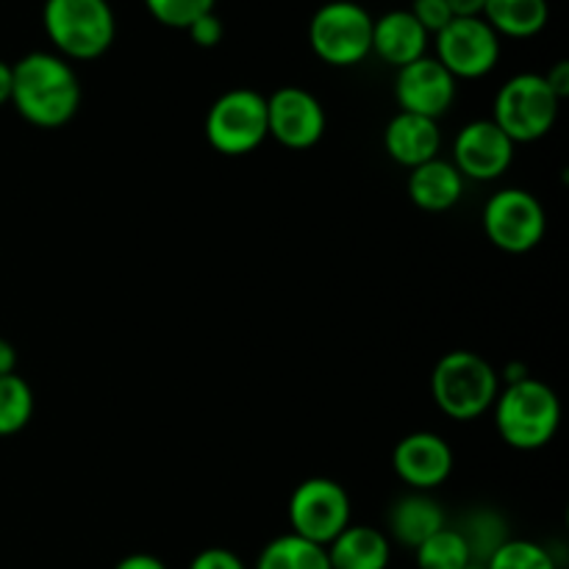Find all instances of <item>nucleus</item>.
Returning <instances> with one entry per match:
<instances>
[{
	"mask_svg": "<svg viewBox=\"0 0 569 569\" xmlns=\"http://www.w3.org/2000/svg\"><path fill=\"white\" fill-rule=\"evenodd\" d=\"M500 376L481 353L450 350L433 365L431 398L445 417L470 422L495 406Z\"/></svg>",
	"mask_w": 569,
	"mask_h": 569,
	"instance_id": "3",
	"label": "nucleus"
},
{
	"mask_svg": "<svg viewBox=\"0 0 569 569\" xmlns=\"http://www.w3.org/2000/svg\"><path fill=\"white\" fill-rule=\"evenodd\" d=\"M289 533L328 548L353 517L348 489L333 478H306L289 498Z\"/></svg>",
	"mask_w": 569,
	"mask_h": 569,
	"instance_id": "8",
	"label": "nucleus"
},
{
	"mask_svg": "<svg viewBox=\"0 0 569 569\" xmlns=\"http://www.w3.org/2000/svg\"><path fill=\"white\" fill-rule=\"evenodd\" d=\"M459 533L465 537L476 565H483V561H487L489 556H492L495 550L509 539L506 537V522L500 520L495 511H487V509H478L476 515L467 517V522L459 528Z\"/></svg>",
	"mask_w": 569,
	"mask_h": 569,
	"instance_id": "24",
	"label": "nucleus"
},
{
	"mask_svg": "<svg viewBox=\"0 0 569 569\" xmlns=\"http://www.w3.org/2000/svg\"><path fill=\"white\" fill-rule=\"evenodd\" d=\"M428 50V31L411 17L409 9H395L372 20V53L383 64L400 67L422 59Z\"/></svg>",
	"mask_w": 569,
	"mask_h": 569,
	"instance_id": "15",
	"label": "nucleus"
},
{
	"mask_svg": "<svg viewBox=\"0 0 569 569\" xmlns=\"http://www.w3.org/2000/svg\"><path fill=\"white\" fill-rule=\"evenodd\" d=\"M456 465L448 439L433 431L406 433L392 450V470L415 492H431L442 487Z\"/></svg>",
	"mask_w": 569,
	"mask_h": 569,
	"instance_id": "14",
	"label": "nucleus"
},
{
	"mask_svg": "<svg viewBox=\"0 0 569 569\" xmlns=\"http://www.w3.org/2000/svg\"><path fill=\"white\" fill-rule=\"evenodd\" d=\"M114 569H167V565L153 553H131L117 561Z\"/></svg>",
	"mask_w": 569,
	"mask_h": 569,
	"instance_id": "31",
	"label": "nucleus"
},
{
	"mask_svg": "<svg viewBox=\"0 0 569 569\" xmlns=\"http://www.w3.org/2000/svg\"><path fill=\"white\" fill-rule=\"evenodd\" d=\"M83 100L76 67L59 53L33 50L11 64V100L17 114L37 128H61Z\"/></svg>",
	"mask_w": 569,
	"mask_h": 569,
	"instance_id": "1",
	"label": "nucleus"
},
{
	"mask_svg": "<svg viewBox=\"0 0 569 569\" xmlns=\"http://www.w3.org/2000/svg\"><path fill=\"white\" fill-rule=\"evenodd\" d=\"M11 100V64L0 59V106Z\"/></svg>",
	"mask_w": 569,
	"mask_h": 569,
	"instance_id": "34",
	"label": "nucleus"
},
{
	"mask_svg": "<svg viewBox=\"0 0 569 569\" xmlns=\"http://www.w3.org/2000/svg\"><path fill=\"white\" fill-rule=\"evenodd\" d=\"M409 198L417 209L431 211V214H442L450 211L465 194V178L456 170L450 159H431L426 164L415 167L409 176Z\"/></svg>",
	"mask_w": 569,
	"mask_h": 569,
	"instance_id": "18",
	"label": "nucleus"
},
{
	"mask_svg": "<svg viewBox=\"0 0 569 569\" xmlns=\"http://www.w3.org/2000/svg\"><path fill=\"white\" fill-rule=\"evenodd\" d=\"M326 109L303 87H281L267 94V133L289 150H309L326 137Z\"/></svg>",
	"mask_w": 569,
	"mask_h": 569,
	"instance_id": "11",
	"label": "nucleus"
},
{
	"mask_svg": "<svg viewBox=\"0 0 569 569\" xmlns=\"http://www.w3.org/2000/svg\"><path fill=\"white\" fill-rule=\"evenodd\" d=\"M433 59L456 78L476 81L489 76L500 61V37L483 17H453L437 33Z\"/></svg>",
	"mask_w": 569,
	"mask_h": 569,
	"instance_id": "10",
	"label": "nucleus"
},
{
	"mask_svg": "<svg viewBox=\"0 0 569 569\" xmlns=\"http://www.w3.org/2000/svg\"><path fill=\"white\" fill-rule=\"evenodd\" d=\"M17 372V348L9 339L0 337V378L14 376Z\"/></svg>",
	"mask_w": 569,
	"mask_h": 569,
	"instance_id": "33",
	"label": "nucleus"
},
{
	"mask_svg": "<svg viewBox=\"0 0 569 569\" xmlns=\"http://www.w3.org/2000/svg\"><path fill=\"white\" fill-rule=\"evenodd\" d=\"M439 148H442L439 122L428 120V117L398 111L383 128V150L389 153V159L409 170L437 159Z\"/></svg>",
	"mask_w": 569,
	"mask_h": 569,
	"instance_id": "16",
	"label": "nucleus"
},
{
	"mask_svg": "<svg viewBox=\"0 0 569 569\" xmlns=\"http://www.w3.org/2000/svg\"><path fill=\"white\" fill-rule=\"evenodd\" d=\"M483 569H559L553 553L531 539H506L481 565Z\"/></svg>",
	"mask_w": 569,
	"mask_h": 569,
	"instance_id": "25",
	"label": "nucleus"
},
{
	"mask_svg": "<svg viewBox=\"0 0 569 569\" xmlns=\"http://www.w3.org/2000/svg\"><path fill=\"white\" fill-rule=\"evenodd\" d=\"M187 33H189V39L198 44V48H217V44L222 42V33H226V28H222L220 17H217L214 11H209V14L198 17V20L187 28Z\"/></svg>",
	"mask_w": 569,
	"mask_h": 569,
	"instance_id": "28",
	"label": "nucleus"
},
{
	"mask_svg": "<svg viewBox=\"0 0 569 569\" xmlns=\"http://www.w3.org/2000/svg\"><path fill=\"white\" fill-rule=\"evenodd\" d=\"M487 0H448V9L453 17H481Z\"/></svg>",
	"mask_w": 569,
	"mask_h": 569,
	"instance_id": "32",
	"label": "nucleus"
},
{
	"mask_svg": "<svg viewBox=\"0 0 569 569\" xmlns=\"http://www.w3.org/2000/svg\"><path fill=\"white\" fill-rule=\"evenodd\" d=\"M481 17L498 37L531 39L548 26L550 6L548 0H487Z\"/></svg>",
	"mask_w": 569,
	"mask_h": 569,
	"instance_id": "20",
	"label": "nucleus"
},
{
	"mask_svg": "<svg viewBox=\"0 0 569 569\" xmlns=\"http://www.w3.org/2000/svg\"><path fill=\"white\" fill-rule=\"evenodd\" d=\"M42 26L56 53L67 61L100 59L117 37L109 0H44Z\"/></svg>",
	"mask_w": 569,
	"mask_h": 569,
	"instance_id": "4",
	"label": "nucleus"
},
{
	"mask_svg": "<svg viewBox=\"0 0 569 569\" xmlns=\"http://www.w3.org/2000/svg\"><path fill=\"white\" fill-rule=\"evenodd\" d=\"M528 376H531V372H528V367L520 365V361L503 367V381L506 383H517V381H522V378H528Z\"/></svg>",
	"mask_w": 569,
	"mask_h": 569,
	"instance_id": "35",
	"label": "nucleus"
},
{
	"mask_svg": "<svg viewBox=\"0 0 569 569\" xmlns=\"http://www.w3.org/2000/svg\"><path fill=\"white\" fill-rule=\"evenodd\" d=\"M187 569H248V565L228 548H206L189 561Z\"/></svg>",
	"mask_w": 569,
	"mask_h": 569,
	"instance_id": "29",
	"label": "nucleus"
},
{
	"mask_svg": "<svg viewBox=\"0 0 569 569\" xmlns=\"http://www.w3.org/2000/svg\"><path fill=\"white\" fill-rule=\"evenodd\" d=\"M483 233L503 253H528L548 233V211L528 189L506 187L483 206Z\"/></svg>",
	"mask_w": 569,
	"mask_h": 569,
	"instance_id": "9",
	"label": "nucleus"
},
{
	"mask_svg": "<svg viewBox=\"0 0 569 569\" xmlns=\"http://www.w3.org/2000/svg\"><path fill=\"white\" fill-rule=\"evenodd\" d=\"M456 83L459 81L433 56H422V59L398 70L395 100L406 114L428 117V120L439 122V117L448 114L450 106H453L456 89H459Z\"/></svg>",
	"mask_w": 569,
	"mask_h": 569,
	"instance_id": "12",
	"label": "nucleus"
},
{
	"mask_svg": "<svg viewBox=\"0 0 569 569\" xmlns=\"http://www.w3.org/2000/svg\"><path fill=\"white\" fill-rule=\"evenodd\" d=\"M415 559L420 569H467L470 565H476L459 528L450 526H445L442 531L428 537L415 550Z\"/></svg>",
	"mask_w": 569,
	"mask_h": 569,
	"instance_id": "22",
	"label": "nucleus"
},
{
	"mask_svg": "<svg viewBox=\"0 0 569 569\" xmlns=\"http://www.w3.org/2000/svg\"><path fill=\"white\" fill-rule=\"evenodd\" d=\"M495 428L500 439L515 450H542L553 442L561 426V400L539 378L528 376L506 383L495 398Z\"/></svg>",
	"mask_w": 569,
	"mask_h": 569,
	"instance_id": "2",
	"label": "nucleus"
},
{
	"mask_svg": "<svg viewBox=\"0 0 569 569\" xmlns=\"http://www.w3.org/2000/svg\"><path fill=\"white\" fill-rule=\"evenodd\" d=\"M517 144L492 120H472L453 142V164L470 181H498L509 172Z\"/></svg>",
	"mask_w": 569,
	"mask_h": 569,
	"instance_id": "13",
	"label": "nucleus"
},
{
	"mask_svg": "<svg viewBox=\"0 0 569 569\" xmlns=\"http://www.w3.org/2000/svg\"><path fill=\"white\" fill-rule=\"evenodd\" d=\"M448 526L442 506L428 492H411L395 500L387 517V537L389 542H398L400 548L417 550L428 537Z\"/></svg>",
	"mask_w": 569,
	"mask_h": 569,
	"instance_id": "17",
	"label": "nucleus"
},
{
	"mask_svg": "<svg viewBox=\"0 0 569 569\" xmlns=\"http://www.w3.org/2000/svg\"><path fill=\"white\" fill-rule=\"evenodd\" d=\"M467 569H483V567H481V565H470Z\"/></svg>",
	"mask_w": 569,
	"mask_h": 569,
	"instance_id": "36",
	"label": "nucleus"
},
{
	"mask_svg": "<svg viewBox=\"0 0 569 569\" xmlns=\"http://www.w3.org/2000/svg\"><path fill=\"white\" fill-rule=\"evenodd\" d=\"M376 17L356 0H328L309 22V44L331 67H356L372 53Z\"/></svg>",
	"mask_w": 569,
	"mask_h": 569,
	"instance_id": "6",
	"label": "nucleus"
},
{
	"mask_svg": "<svg viewBox=\"0 0 569 569\" xmlns=\"http://www.w3.org/2000/svg\"><path fill=\"white\" fill-rule=\"evenodd\" d=\"M331 569H389L392 542L381 528L350 522L326 548Z\"/></svg>",
	"mask_w": 569,
	"mask_h": 569,
	"instance_id": "19",
	"label": "nucleus"
},
{
	"mask_svg": "<svg viewBox=\"0 0 569 569\" xmlns=\"http://www.w3.org/2000/svg\"><path fill=\"white\" fill-rule=\"evenodd\" d=\"M203 133L217 153H253L270 139V133H267V94L248 87L222 92L206 111Z\"/></svg>",
	"mask_w": 569,
	"mask_h": 569,
	"instance_id": "7",
	"label": "nucleus"
},
{
	"mask_svg": "<svg viewBox=\"0 0 569 569\" xmlns=\"http://www.w3.org/2000/svg\"><path fill=\"white\" fill-rule=\"evenodd\" d=\"M409 11H411V17H415V20L426 28L428 37H431V33L437 37V33L442 31L450 20H453V14H450V9H448V0H415Z\"/></svg>",
	"mask_w": 569,
	"mask_h": 569,
	"instance_id": "27",
	"label": "nucleus"
},
{
	"mask_svg": "<svg viewBox=\"0 0 569 569\" xmlns=\"http://www.w3.org/2000/svg\"><path fill=\"white\" fill-rule=\"evenodd\" d=\"M561 100L539 72L511 76L495 94L492 122L515 144L537 142L553 131Z\"/></svg>",
	"mask_w": 569,
	"mask_h": 569,
	"instance_id": "5",
	"label": "nucleus"
},
{
	"mask_svg": "<svg viewBox=\"0 0 569 569\" xmlns=\"http://www.w3.org/2000/svg\"><path fill=\"white\" fill-rule=\"evenodd\" d=\"M37 398L26 378L3 376L0 378V437H14L31 422Z\"/></svg>",
	"mask_w": 569,
	"mask_h": 569,
	"instance_id": "23",
	"label": "nucleus"
},
{
	"mask_svg": "<svg viewBox=\"0 0 569 569\" xmlns=\"http://www.w3.org/2000/svg\"><path fill=\"white\" fill-rule=\"evenodd\" d=\"M253 569H331L326 548L295 533H281L261 548Z\"/></svg>",
	"mask_w": 569,
	"mask_h": 569,
	"instance_id": "21",
	"label": "nucleus"
},
{
	"mask_svg": "<svg viewBox=\"0 0 569 569\" xmlns=\"http://www.w3.org/2000/svg\"><path fill=\"white\" fill-rule=\"evenodd\" d=\"M545 81L553 89L556 98L565 100L569 94V61H556V64L545 72Z\"/></svg>",
	"mask_w": 569,
	"mask_h": 569,
	"instance_id": "30",
	"label": "nucleus"
},
{
	"mask_svg": "<svg viewBox=\"0 0 569 569\" xmlns=\"http://www.w3.org/2000/svg\"><path fill=\"white\" fill-rule=\"evenodd\" d=\"M217 0H144V9L153 14L156 22L167 28L187 31L198 17L214 11Z\"/></svg>",
	"mask_w": 569,
	"mask_h": 569,
	"instance_id": "26",
	"label": "nucleus"
}]
</instances>
